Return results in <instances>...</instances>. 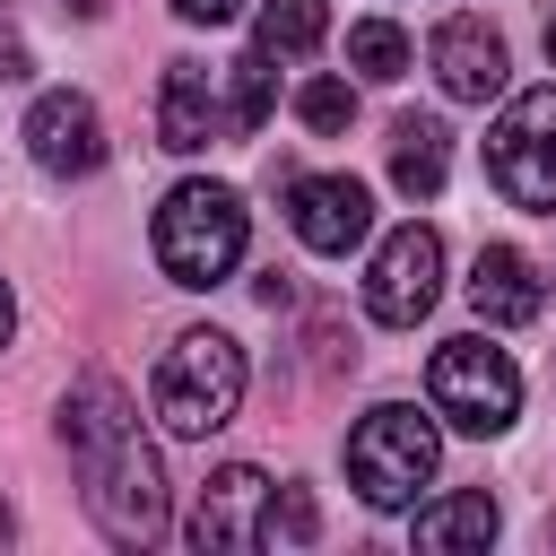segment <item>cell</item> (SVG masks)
I'll use <instances>...</instances> for the list:
<instances>
[{"label":"cell","mask_w":556,"mask_h":556,"mask_svg":"<svg viewBox=\"0 0 556 556\" xmlns=\"http://www.w3.org/2000/svg\"><path fill=\"white\" fill-rule=\"evenodd\" d=\"M61 443L70 460L87 469V513L113 547H156L165 539V478H156V452L139 443V417L122 400L113 374H78L70 400H61Z\"/></svg>","instance_id":"cell-1"},{"label":"cell","mask_w":556,"mask_h":556,"mask_svg":"<svg viewBox=\"0 0 556 556\" xmlns=\"http://www.w3.org/2000/svg\"><path fill=\"white\" fill-rule=\"evenodd\" d=\"M243 261V200L226 182H174L156 208V269L174 287H217Z\"/></svg>","instance_id":"cell-2"},{"label":"cell","mask_w":556,"mask_h":556,"mask_svg":"<svg viewBox=\"0 0 556 556\" xmlns=\"http://www.w3.org/2000/svg\"><path fill=\"white\" fill-rule=\"evenodd\" d=\"M243 408V348L226 330H182L156 356V417L165 434H217Z\"/></svg>","instance_id":"cell-3"},{"label":"cell","mask_w":556,"mask_h":556,"mask_svg":"<svg viewBox=\"0 0 556 556\" xmlns=\"http://www.w3.org/2000/svg\"><path fill=\"white\" fill-rule=\"evenodd\" d=\"M434 460H443V443H434V417H417L408 400H382V408H365V417H356V434H348V478H356V495H365L374 513H400V504H417V486L434 478Z\"/></svg>","instance_id":"cell-4"},{"label":"cell","mask_w":556,"mask_h":556,"mask_svg":"<svg viewBox=\"0 0 556 556\" xmlns=\"http://www.w3.org/2000/svg\"><path fill=\"white\" fill-rule=\"evenodd\" d=\"M426 400H434V417H452L460 434H504L513 408H521V374H513L504 348H486V339L469 330V339H443V348H434Z\"/></svg>","instance_id":"cell-5"},{"label":"cell","mask_w":556,"mask_h":556,"mask_svg":"<svg viewBox=\"0 0 556 556\" xmlns=\"http://www.w3.org/2000/svg\"><path fill=\"white\" fill-rule=\"evenodd\" d=\"M486 174L513 208L556 217V87H530L504 104V122L486 130Z\"/></svg>","instance_id":"cell-6"},{"label":"cell","mask_w":556,"mask_h":556,"mask_svg":"<svg viewBox=\"0 0 556 556\" xmlns=\"http://www.w3.org/2000/svg\"><path fill=\"white\" fill-rule=\"evenodd\" d=\"M434 295H443V235H434V226L382 235V252H374V269H365V313L391 321V330H417V321L434 313Z\"/></svg>","instance_id":"cell-7"},{"label":"cell","mask_w":556,"mask_h":556,"mask_svg":"<svg viewBox=\"0 0 556 556\" xmlns=\"http://www.w3.org/2000/svg\"><path fill=\"white\" fill-rule=\"evenodd\" d=\"M287 226H295V243L304 252H356L365 243V226H374V200H365V182L356 174H304L295 191H287Z\"/></svg>","instance_id":"cell-8"},{"label":"cell","mask_w":556,"mask_h":556,"mask_svg":"<svg viewBox=\"0 0 556 556\" xmlns=\"http://www.w3.org/2000/svg\"><path fill=\"white\" fill-rule=\"evenodd\" d=\"M26 156H35L43 174H96V165H104V122H96V104L70 96V87L35 96V113H26Z\"/></svg>","instance_id":"cell-9"},{"label":"cell","mask_w":556,"mask_h":556,"mask_svg":"<svg viewBox=\"0 0 556 556\" xmlns=\"http://www.w3.org/2000/svg\"><path fill=\"white\" fill-rule=\"evenodd\" d=\"M261 504H269V478L252 469V460H235V469H217L208 486H200V513H191V547L208 556V547H261L269 530H261Z\"/></svg>","instance_id":"cell-10"},{"label":"cell","mask_w":556,"mask_h":556,"mask_svg":"<svg viewBox=\"0 0 556 556\" xmlns=\"http://www.w3.org/2000/svg\"><path fill=\"white\" fill-rule=\"evenodd\" d=\"M434 78L452 104H486V96H504V43L478 17H443L434 26Z\"/></svg>","instance_id":"cell-11"},{"label":"cell","mask_w":556,"mask_h":556,"mask_svg":"<svg viewBox=\"0 0 556 556\" xmlns=\"http://www.w3.org/2000/svg\"><path fill=\"white\" fill-rule=\"evenodd\" d=\"M217 130H226L217 78H208L200 61H174V70H165V87H156V139H165L174 156H191V148H208Z\"/></svg>","instance_id":"cell-12"},{"label":"cell","mask_w":556,"mask_h":556,"mask_svg":"<svg viewBox=\"0 0 556 556\" xmlns=\"http://www.w3.org/2000/svg\"><path fill=\"white\" fill-rule=\"evenodd\" d=\"M539 269L513 252V243H486L478 252V269H469V313L478 321H495V330H513V321H539Z\"/></svg>","instance_id":"cell-13"},{"label":"cell","mask_w":556,"mask_h":556,"mask_svg":"<svg viewBox=\"0 0 556 556\" xmlns=\"http://www.w3.org/2000/svg\"><path fill=\"white\" fill-rule=\"evenodd\" d=\"M443 174H452V130H443L434 113H400V122H391V182H400L408 200H434Z\"/></svg>","instance_id":"cell-14"},{"label":"cell","mask_w":556,"mask_h":556,"mask_svg":"<svg viewBox=\"0 0 556 556\" xmlns=\"http://www.w3.org/2000/svg\"><path fill=\"white\" fill-rule=\"evenodd\" d=\"M486 539H495V495H486V486H460V495H443V504L417 513V547H426V556L486 547Z\"/></svg>","instance_id":"cell-15"},{"label":"cell","mask_w":556,"mask_h":556,"mask_svg":"<svg viewBox=\"0 0 556 556\" xmlns=\"http://www.w3.org/2000/svg\"><path fill=\"white\" fill-rule=\"evenodd\" d=\"M252 35H261L269 61H278V52H313V43L330 35V9H321V0H261V26H252Z\"/></svg>","instance_id":"cell-16"},{"label":"cell","mask_w":556,"mask_h":556,"mask_svg":"<svg viewBox=\"0 0 556 556\" xmlns=\"http://www.w3.org/2000/svg\"><path fill=\"white\" fill-rule=\"evenodd\" d=\"M261 122H269V52L252 43L226 70V130H261Z\"/></svg>","instance_id":"cell-17"},{"label":"cell","mask_w":556,"mask_h":556,"mask_svg":"<svg viewBox=\"0 0 556 556\" xmlns=\"http://www.w3.org/2000/svg\"><path fill=\"white\" fill-rule=\"evenodd\" d=\"M348 61H356L365 78H400V70H408V35H400L391 17H356V26H348Z\"/></svg>","instance_id":"cell-18"},{"label":"cell","mask_w":556,"mask_h":556,"mask_svg":"<svg viewBox=\"0 0 556 556\" xmlns=\"http://www.w3.org/2000/svg\"><path fill=\"white\" fill-rule=\"evenodd\" d=\"M295 113H304V130H348L356 122V87L348 78H304L295 87Z\"/></svg>","instance_id":"cell-19"},{"label":"cell","mask_w":556,"mask_h":556,"mask_svg":"<svg viewBox=\"0 0 556 556\" xmlns=\"http://www.w3.org/2000/svg\"><path fill=\"white\" fill-rule=\"evenodd\" d=\"M269 539H313L321 530V513H313V495L304 486H278V504H269V521H261Z\"/></svg>","instance_id":"cell-20"},{"label":"cell","mask_w":556,"mask_h":556,"mask_svg":"<svg viewBox=\"0 0 556 556\" xmlns=\"http://www.w3.org/2000/svg\"><path fill=\"white\" fill-rule=\"evenodd\" d=\"M26 70H35V61H26V35L0 17V78H26Z\"/></svg>","instance_id":"cell-21"},{"label":"cell","mask_w":556,"mask_h":556,"mask_svg":"<svg viewBox=\"0 0 556 556\" xmlns=\"http://www.w3.org/2000/svg\"><path fill=\"white\" fill-rule=\"evenodd\" d=\"M174 9H182V17H191V26H226V17H235V9H243V0H174Z\"/></svg>","instance_id":"cell-22"},{"label":"cell","mask_w":556,"mask_h":556,"mask_svg":"<svg viewBox=\"0 0 556 556\" xmlns=\"http://www.w3.org/2000/svg\"><path fill=\"white\" fill-rule=\"evenodd\" d=\"M9 330H17V304H9V278H0V348H9Z\"/></svg>","instance_id":"cell-23"},{"label":"cell","mask_w":556,"mask_h":556,"mask_svg":"<svg viewBox=\"0 0 556 556\" xmlns=\"http://www.w3.org/2000/svg\"><path fill=\"white\" fill-rule=\"evenodd\" d=\"M61 9H78V17H104V0H61Z\"/></svg>","instance_id":"cell-24"},{"label":"cell","mask_w":556,"mask_h":556,"mask_svg":"<svg viewBox=\"0 0 556 556\" xmlns=\"http://www.w3.org/2000/svg\"><path fill=\"white\" fill-rule=\"evenodd\" d=\"M9 539H17V521H9V504H0V547H9Z\"/></svg>","instance_id":"cell-25"},{"label":"cell","mask_w":556,"mask_h":556,"mask_svg":"<svg viewBox=\"0 0 556 556\" xmlns=\"http://www.w3.org/2000/svg\"><path fill=\"white\" fill-rule=\"evenodd\" d=\"M547 61H556V17H547Z\"/></svg>","instance_id":"cell-26"}]
</instances>
